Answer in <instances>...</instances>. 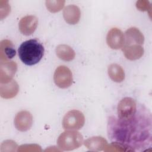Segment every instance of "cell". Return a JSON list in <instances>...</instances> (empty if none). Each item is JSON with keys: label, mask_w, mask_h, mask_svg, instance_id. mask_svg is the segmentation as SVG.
<instances>
[{"label": "cell", "mask_w": 152, "mask_h": 152, "mask_svg": "<svg viewBox=\"0 0 152 152\" xmlns=\"http://www.w3.org/2000/svg\"><path fill=\"white\" fill-rule=\"evenodd\" d=\"M151 115L144 106L126 119L112 116L107 124L108 136L112 142L124 146L128 151H141L152 144Z\"/></svg>", "instance_id": "cell-1"}, {"label": "cell", "mask_w": 152, "mask_h": 152, "mask_svg": "<svg viewBox=\"0 0 152 152\" xmlns=\"http://www.w3.org/2000/svg\"><path fill=\"white\" fill-rule=\"evenodd\" d=\"M43 45L36 39H30L22 43L18 49V56L21 61L27 65H33L38 63L44 55Z\"/></svg>", "instance_id": "cell-2"}, {"label": "cell", "mask_w": 152, "mask_h": 152, "mask_svg": "<svg viewBox=\"0 0 152 152\" xmlns=\"http://www.w3.org/2000/svg\"><path fill=\"white\" fill-rule=\"evenodd\" d=\"M83 142V137L76 130H68L62 132L58 137L57 144L63 151H70L79 148Z\"/></svg>", "instance_id": "cell-3"}, {"label": "cell", "mask_w": 152, "mask_h": 152, "mask_svg": "<svg viewBox=\"0 0 152 152\" xmlns=\"http://www.w3.org/2000/svg\"><path fill=\"white\" fill-rule=\"evenodd\" d=\"M85 117L83 113L78 110H71L64 116L62 126L67 130H78L84 125Z\"/></svg>", "instance_id": "cell-4"}, {"label": "cell", "mask_w": 152, "mask_h": 152, "mask_svg": "<svg viewBox=\"0 0 152 152\" xmlns=\"http://www.w3.org/2000/svg\"><path fill=\"white\" fill-rule=\"evenodd\" d=\"M138 106L135 100L131 97H124L117 106V118L126 119L133 116L137 111Z\"/></svg>", "instance_id": "cell-5"}, {"label": "cell", "mask_w": 152, "mask_h": 152, "mask_svg": "<svg viewBox=\"0 0 152 152\" xmlns=\"http://www.w3.org/2000/svg\"><path fill=\"white\" fill-rule=\"evenodd\" d=\"M53 80L58 87L61 88H68L72 83V72L66 66H59L55 69L53 75Z\"/></svg>", "instance_id": "cell-6"}, {"label": "cell", "mask_w": 152, "mask_h": 152, "mask_svg": "<svg viewBox=\"0 0 152 152\" xmlns=\"http://www.w3.org/2000/svg\"><path fill=\"white\" fill-rule=\"evenodd\" d=\"M33 124V116L27 110H21L18 112L14 118V125L16 129L24 132L30 129Z\"/></svg>", "instance_id": "cell-7"}, {"label": "cell", "mask_w": 152, "mask_h": 152, "mask_svg": "<svg viewBox=\"0 0 152 152\" xmlns=\"http://www.w3.org/2000/svg\"><path fill=\"white\" fill-rule=\"evenodd\" d=\"M107 45L113 49H119L123 47L124 44V34L118 28H112L106 36Z\"/></svg>", "instance_id": "cell-8"}, {"label": "cell", "mask_w": 152, "mask_h": 152, "mask_svg": "<svg viewBox=\"0 0 152 152\" xmlns=\"http://www.w3.org/2000/svg\"><path fill=\"white\" fill-rule=\"evenodd\" d=\"M17 69V64L14 61L1 62L0 81L1 83H7L12 80Z\"/></svg>", "instance_id": "cell-9"}, {"label": "cell", "mask_w": 152, "mask_h": 152, "mask_svg": "<svg viewBox=\"0 0 152 152\" xmlns=\"http://www.w3.org/2000/svg\"><path fill=\"white\" fill-rule=\"evenodd\" d=\"M38 25V19L34 15H26L23 17L18 24L20 32L26 36L34 33Z\"/></svg>", "instance_id": "cell-10"}, {"label": "cell", "mask_w": 152, "mask_h": 152, "mask_svg": "<svg viewBox=\"0 0 152 152\" xmlns=\"http://www.w3.org/2000/svg\"><path fill=\"white\" fill-rule=\"evenodd\" d=\"M144 42V35L140 30L136 27H131L126 30L125 33L124 44L123 46L134 45H142Z\"/></svg>", "instance_id": "cell-11"}, {"label": "cell", "mask_w": 152, "mask_h": 152, "mask_svg": "<svg viewBox=\"0 0 152 152\" xmlns=\"http://www.w3.org/2000/svg\"><path fill=\"white\" fill-rule=\"evenodd\" d=\"M63 16L66 23L69 24H75L80 21L81 11L77 5H69L65 7Z\"/></svg>", "instance_id": "cell-12"}, {"label": "cell", "mask_w": 152, "mask_h": 152, "mask_svg": "<svg viewBox=\"0 0 152 152\" xmlns=\"http://www.w3.org/2000/svg\"><path fill=\"white\" fill-rule=\"evenodd\" d=\"M18 91V84L14 80H12L7 83H1L0 95L2 98H13L17 94Z\"/></svg>", "instance_id": "cell-13"}, {"label": "cell", "mask_w": 152, "mask_h": 152, "mask_svg": "<svg viewBox=\"0 0 152 152\" xmlns=\"http://www.w3.org/2000/svg\"><path fill=\"white\" fill-rule=\"evenodd\" d=\"M16 54L12 43L7 39L2 40L0 43L1 62L8 61Z\"/></svg>", "instance_id": "cell-14"}, {"label": "cell", "mask_w": 152, "mask_h": 152, "mask_svg": "<svg viewBox=\"0 0 152 152\" xmlns=\"http://www.w3.org/2000/svg\"><path fill=\"white\" fill-rule=\"evenodd\" d=\"M125 58L131 61L140 59L144 54V49L141 45H134L122 47Z\"/></svg>", "instance_id": "cell-15"}, {"label": "cell", "mask_w": 152, "mask_h": 152, "mask_svg": "<svg viewBox=\"0 0 152 152\" xmlns=\"http://www.w3.org/2000/svg\"><path fill=\"white\" fill-rule=\"evenodd\" d=\"M84 145L91 151H102L104 150L107 145V142L104 138L96 136L87 139L84 141Z\"/></svg>", "instance_id": "cell-16"}, {"label": "cell", "mask_w": 152, "mask_h": 152, "mask_svg": "<svg viewBox=\"0 0 152 152\" xmlns=\"http://www.w3.org/2000/svg\"><path fill=\"white\" fill-rule=\"evenodd\" d=\"M57 56L65 61H71L75 56V51L69 46L66 45H59L56 48Z\"/></svg>", "instance_id": "cell-17"}, {"label": "cell", "mask_w": 152, "mask_h": 152, "mask_svg": "<svg viewBox=\"0 0 152 152\" xmlns=\"http://www.w3.org/2000/svg\"><path fill=\"white\" fill-rule=\"evenodd\" d=\"M110 79L116 83H121L125 78V72L123 68L117 64H110L107 69Z\"/></svg>", "instance_id": "cell-18"}, {"label": "cell", "mask_w": 152, "mask_h": 152, "mask_svg": "<svg viewBox=\"0 0 152 152\" xmlns=\"http://www.w3.org/2000/svg\"><path fill=\"white\" fill-rule=\"evenodd\" d=\"M64 0H48L45 2L47 9L51 12H56L61 11L64 6Z\"/></svg>", "instance_id": "cell-19"}, {"label": "cell", "mask_w": 152, "mask_h": 152, "mask_svg": "<svg viewBox=\"0 0 152 152\" xmlns=\"http://www.w3.org/2000/svg\"><path fill=\"white\" fill-rule=\"evenodd\" d=\"M137 8L142 11H149L150 15H151V5L150 2L147 0H140L137 1L136 2Z\"/></svg>", "instance_id": "cell-20"}]
</instances>
